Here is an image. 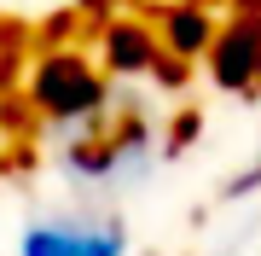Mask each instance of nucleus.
Listing matches in <instances>:
<instances>
[{
    "instance_id": "nucleus-6",
    "label": "nucleus",
    "mask_w": 261,
    "mask_h": 256,
    "mask_svg": "<svg viewBox=\"0 0 261 256\" xmlns=\"http://www.w3.org/2000/svg\"><path fill=\"white\" fill-rule=\"evenodd\" d=\"M157 29H163V47L168 53H180V58H203L209 47H215V12L203 6V0H180V6H163V18H157Z\"/></svg>"
},
{
    "instance_id": "nucleus-3",
    "label": "nucleus",
    "mask_w": 261,
    "mask_h": 256,
    "mask_svg": "<svg viewBox=\"0 0 261 256\" xmlns=\"http://www.w3.org/2000/svg\"><path fill=\"white\" fill-rule=\"evenodd\" d=\"M18 256H128V221L111 210H53L35 216L18 239Z\"/></svg>"
},
{
    "instance_id": "nucleus-4",
    "label": "nucleus",
    "mask_w": 261,
    "mask_h": 256,
    "mask_svg": "<svg viewBox=\"0 0 261 256\" xmlns=\"http://www.w3.org/2000/svg\"><path fill=\"white\" fill-rule=\"evenodd\" d=\"M209 82L226 94H250L261 87V12H238L232 24H221L215 47L203 53Z\"/></svg>"
},
{
    "instance_id": "nucleus-1",
    "label": "nucleus",
    "mask_w": 261,
    "mask_h": 256,
    "mask_svg": "<svg viewBox=\"0 0 261 256\" xmlns=\"http://www.w3.org/2000/svg\"><path fill=\"white\" fill-rule=\"evenodd\" d=\"M29 111L64 134H93L111 111V70L82 47H47L29 64Z\"/></svg>"
},
{
    "instance_id": "nucleus-2",
    "label": "nucleus",
    "mask_w": 261,
    "mask_h": 256,
    "mask_svg": "<svg viewBox=\"0 0 261 256\" xmlns=\"http://www.w3.org/2000/svg\"><path fill=\"white\" fill-rule=\"evenodd\" d=\"M157 163V140L151 128L134 117V123H116V128H93V134H75L64 146V175L82 180V187H99V192H122V187H140Z\"/></svg>"
},
{
    "instance_id": "nucleus-5",
    "label": "nucleus",
    "mask_w": 261,
    "mask_h": 256,
    "mask_svg": "<svg viewBox=\"0 0 261 256\" xmlns=\"http://www.w3.org/2000/svg\"><path fill=\"white\" fill-rule=\"evenodd\" d=\"M163 58V29L145 24V18H105V35H99V64L111 70L116 82L128 76H151V64Z\"/></svg>"
},
{
    "instance_id": "nucleus-7",
    "label": "nucleus",
    "mask_w": 261,
    "mask_h": 256,
    "mask_svg": "<svg viewBox=\"0 0 261 256\" xmlns=\"http://www.w3.org/2000/svg\"><path fill=\"white\" fill-rule=\"evenodd\" d=\"M75 6H82L87 18H111V12H116V6H128V0H75Z\"/></svg>"
}]
</instances>
